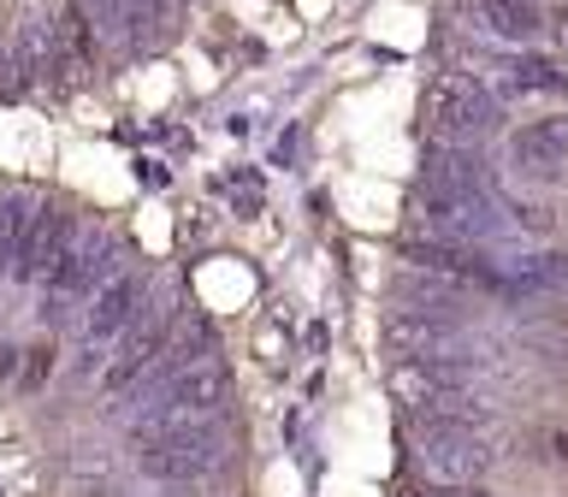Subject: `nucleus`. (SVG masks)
<instances>
[{"label":"nucleus","instance_id":"nucleus-6","mask_svg":"<svg viewBox=\"0 0 568 497\" xmlns=\"http://www.w3.org/2000/svg\"><path fill=\"white\" fill-rule=\"evenodd\" d=\"M426 190L462 195V202H497V184H491L479 149H456V142H433L426 149Z\"/></svg>","mask_w":568,"mask_h":497},{"label":"nucleus","instance_id":"nucleus-3","mask_svg":"<svg viewBox=\"0 0 568 497\" xmlns=\"http://www.w3.org/2000/svg\"><path fill=\"white\" fill-rule=\"evenodd\" d=\"M142 474L149 479H166V486H184V479H202L225 462V433H220V415L213 420H190V426H172V433H154L142 438Z\"/></svg>","mask_w":568,"mask_h":497},{"label":"nucleus","instance_id":"nucleus-5","mask_svg":"<svg viewBox=\"0 0 568 497\" xmlns=\"http://www.w3.org/2000/svg\"><path fill=\"white\" fill-rule=\"evenodd\" d=\"M166 337H172V326L160 314H149V320H131L119 337H113V355H106V367H101V390L106 397H119V390H131L142 373L154 367V355L166 349Z\"/></svg>","mask_w":568,"mask_h":497},{"label":"nucleus","instance_id":"nucleus-10","mask_svg":"<svg viewBox=\"0 0 568 497\" xmlns=\"http://www.w3.org/2000/svg\"><path fill=\"white\" fill-rule=\"evenodd\" d=\"M231 202H237L243 213H261V178H255V172H243L237 184H231Z\"/></svg>","mask_w":568,"mask_h":497},{"label":"nucleus","instance_id":"nucleus-1","mask_svg":"<svg viewBox=\"0 0 568 497\" xmlns=\"http://www.w3.org/2000/svg\"><path fill=\"white\" fill-rule=\"evenodd\" d=\"M225 403V367L220 362H190L178 367L172 379H160L154 390H142V408L131 415V438H154V433H172V426H190V420H213Z\"/></svg>","mask_w":568,"mask_h":497},{"label":"nucleus","instance_id":"nucleus-7","mask_svg":"<svg viewBox=\"0 0 568 497\" xmlns=\"http://www.w3.org/2000/svg\"><path fill=\"white\" fill-rule=\"evenodd\" d=\"M136 308H142V284L131 273H113L95 291V302H89V314H83V349L113 344V337L136 320Z\"/></svg>","mask_w":568,"mask_h":497},{"label":"nucleus","instance_id":"nucleus-4","mask_svg":"<svg viewBox=\"0 0 568 497\" xmlns=\"http://www.w3.org/2000/svg\"><path fill=\"white\" fill-rule=\"evenodd\" d=\"M497 450L486 444V433H426L415 438V468L426 474V486L450 491V486H479L491 474Z\"/></svg>","mask_w":568,"mask_h":497},{"label":"nucleus","instance_id":"nucleus-8","mask_svg":"<svg viewBox=\"0 0 568 497\" xmlns=\"http://www.w3.org/2000/svg\"><path fill=\"white\" fill-rule=\"evenodd\" d=\"M509 160L527 178H557V166H568V113L562 119H532L509 136Z\"/></svg>","mask_w":568,"mask_h":497},{"label":"nucleus","instance_id":"nucleus-2","mask_svg":"<svg viewBox=\"0 0 568 497\" xmlns=\"http://www.w3.org/2000/svg\"><path fill=\"white\" fill-rule=\"evenodd\" d=\"M420 119H426V131H433V142L479 149V136H491L497 124H504V101H497L479 78H462V71H450V78H438L433 89H426Z\"/></svg>","mask_w":568,"mask_h":497},{"label":"nucleus","instance_id":"nucleus-9","mask_svg":"<svg viewBox=\"0 0 568 497\" xmlns=\"http://www.w3.org/2000/svg\"><path fill=\"white\" fill-rule=\"evenodd\" d=\"M474 18L486 36H497V42H532V36L545 30L532 0H474Z\"/></svg>","mask_w":568,"mask_h":497}]
</instances>
